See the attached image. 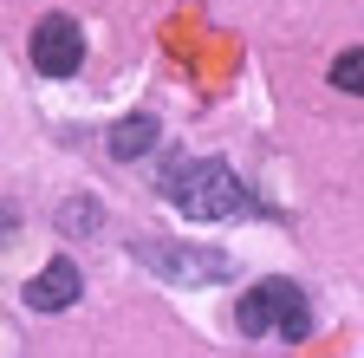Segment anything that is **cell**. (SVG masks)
<instances>
[{"mask_svg": "<svg viewBox=\"0 0 364 358\" xmlns=\"http://www.w3.org/2000/svg\"><path fill=\"white\" fill-rule=\"evenodd\" d=\"M163 189L176 196L182 215H196V221H221V215L247 209V189H241V176L228 163H176L163 176Z\"/></svg>", "mask_w": 364, "mask_h": 358, "instance_id": "1", "label": "cell"}, {"mask_svg": "<svg viewBox=\"0 0 364 358\" xmlns=\"http://www.w3.org/2000/svg\"><path fill=\"white\" fill-rule=\"evenodd\" d=\"M235 326H241V332H273V326H280L287 339H306V332H312V312H306V293H299L293 280H260V287L241 293Z\"/></svg>", "mask_w": 364, "mask_h": 358, "instance_id": "2", "label": "cell"}, {"mask_svg": "<svg viewBox=\"0 0 364 358\" xmlns=\"http://www.w3.org/2000/svg\"><path fill=\"white\" fill-rule=\"evenodd\" d=\"M78 59H85V33H78V20L46 14V20H39V33H33V65H39L46 78H72V72H78Z\"/></svg>", "mask_w": 364, "mask_h": 358, "instance_id": "3", "label": "cell"}, {"mask_svg": "<svg viewBox=\"0 0 364 358\" xmlns=\"http://www.w3.org/2000/svg\"><path fill=\"white\" fill-rule=\"evenodd\" d=\"M26 306L33 312H65V306H78V260H46L39 274L26 280Z\"/></svg>", "mask_w": 364, "mask_h": 358, "instance_id": "4", "label": "cell"}, {"mask_svg": "<svg viewBox=\"0 0 364 358\" xmlns=\"http://www.w3.org/2000/svg\"><path fill=\"white\" fill-rule=\"evenodd\" d=\"M150 144H156V117H124V124L111 130V150H117L124 163H130V157H144Z\"/></svg>", "mask_w": 364, "mask_h": 358, "instance_id": "5", "label": "cell"}, {"mask_svg": "<svg viewBox=\"0 0 364 358\" xmlns=\"http://www.w3.org/2000/svg\"><path fill=\"white\" fill-rule=\"evenodd\" d=\"M332 85H338V92H358V98H364V46H351V53H338V59H332Z\"/></svg>", "mask_w": 364, "mask_h": 358, "instance_id": "6", "label": "cell"}]
</instances>
